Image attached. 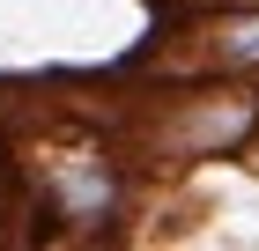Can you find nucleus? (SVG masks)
Listing matches in <instances>:
<instances>
[{
	"instance_id": "1",
	"label": "nucleus",
	"mask_w": 259,
	"mask_h": 251,
	"mask_svg": "<svg viewBox=\"0 0 259 251\" xmlns=\"http://www.w3.org/2000/svg\"><path fill=\"white\" fill-rule=\"evenodd\" d=\"M37 185H45V207L60 214L67 229H119L126 222V163L104 148H52L37 155Z\"/></svg>"
},
{
	"instance_id": "2",
	"label": "nucleus",
	"mask_w": 259,
	"mask_h": 251,
	"mask_svg": "<svg viewBox=\"0 0 259 251\" xmlns=\"http://www.w3.org/2000/svg\"><path fill=\"white\" fill-rule=\"evenodd\" d=\"M259 133V89L252 81H215L200 96L178 104V118L163 126V148L178 155V163H222V155H244Z\"/></svg>"
},
{
	"instance_id": "3",
	"label": "nucleus",
	"mask_w": 259,
	"mask_h": 251,
	"mask_svg": "<svg viewBox=\"0 0 259 251\" xmlns=\"http://www.w3.org/2000/svg\"><path fill=\"white\" fill-rule=\"evenodd\" d=\"M185 67L215 81H259V0H222L185 30Z\"/></svg>"
}]
</instances>
